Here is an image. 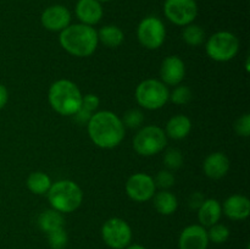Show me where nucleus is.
Instances as JSON below:
<instances>
[{
	"mask_svg": "<svg viewBox=\"0 0 250 249\" xmlns=\"http://www.w3.org/2000/svg\"><path fill=\"white\" fill-rule=\"evenodd\" d=\"M90 141L102 149H114L124 141L126 127L121 117L109 110L95 111L87 124Z\"/></svg>",
	"mask_w": 250,
	"mask_h": 249,
	"instance_id": "obj_1",
	"label": "nucleus"
},
{
	"mask_svg": "<svg viewBox=\"0 0 250 249\" xmlns=\"http://www.w3.org/2000/svg\"><path fill=\"white\" fill-rule=\"evenodd\" d=\"M61 48L76 58H88L97 50L98 32L94 27L83 23H71L60 32Z\"/></svg>",
	"mask_w": 250,
	"mask_h": 249,
	"instance_id": "obj_2",
	"label": "nucleus"
},
{
	"mask_svg": "<svg viewBox=\"0 0 250 249\" xmlns=\"http://www.w3.org/2000/svg\"><path fill=\"white\" fill-rule=\"evenodd\" d=\"M82 98L80 88L70 80L55 81L48 92L51 109L62 116H73L82 105Z\"/></svg>",
	"mask_w": 250,
	"mask_h": 249,
	"instance_id": "obj_3",
	"label": "nucleus"
},
{
	"mask_svg": "<svg viewBox=\"0 0 250 249\" xmlns=\"http://www.w3.org/2000/svg\"><path fill=\"white\" fill-rule=\"evenodd\" d=\"M46 194L51 209H55L61 214L76 211L83 202L82 189L75 181L71 180L56 181Z\"/></svg>",
	"mask_w": 250,
	"mask_h": 249,
	"instance_id": "obj_4",
	"label": "nucleus"
},
{
	"mask_svg": "<svg viewBox=\"0 0 250 249\" xmlns=\"http://www.w3.org/2000/svg\"><path fill=\"white\" fill-rule=\"evenodd\" d=\"M134 95L141 107L146 110H158L167 104L170 89L160 80L148 78L137 85Z\"/></svg>",
	"mask_w": 250,
	"mask_h": 249,
	"instance_id": "obj_5",
	"label": "nucleus"
},
{
	"mask_svg": "<svg viewBox=\"0 0 250 249\" xmlns=\"http://www.w3.org/2000/svg\"><path fill=\"white\" fill-rule=\"evenodd\" d=\"M205 51L211 60L227 62L238 54L239 39L232 32L219 31L209 37L205 43Z\"/></svg>",
	"mask_w": 250,
	"mask_h": 249,
	"instance_id": "obj_6",
	"label": "nucleus"
},
{
	"mask_svg": "<svg viewBox=\"0 0 250 249\" xmlns=\"http://www.w3.org/2000/svg\"><path fill=\"white\" fill-rule=\"evenodd\" d=\"M167 145V136L161 127L155 124L144 126L133 138V149L141 156H154Z\"/></svg>",
	"mask_w": 250,
	"mask_h": 249,
	"instance_id": "obj_7",
	"label": "nucleus"
},
{
	"mask_svg": "<svg viewBox=\"0 0 250 249\" xmlns=\"http://www.w3.org/2000/svg\"><path fill=\"white\" fill-rule=\"evenodd\" d=\"M137 38L142 46L149 50H156L166 39V27L156 16H146L137 27Z\"/></svg>",
	"mask_w": 250,
	"mask_h": 249,
	"instance_id": "obj_8",
	"label": "nucleus"
},
{
	"mask_svg": "<svg viewBox=\"0 0 250 249\" xmlns=\"http://www.w3.org/2000/svg\"><path fill=\"white\" fill-rule=\"evenodd\" d=\"M132 228L121 217L106 220L102 227V238L111 249H125L132 242Z\"/></svg>",
	"mask_w": 250,
	"mask_h": 249,
	"instance_id": "obj_9",
	"label": "nucleus"
},
{
	"mask_svg": "<svg viewBox=\"0 0 250 249\" xmlns=\"http://www.w3.org/2000/svg\"><path fill=\"white\" fill-rule=\"evenodd\" d=\"M164 14L173 24L185 27L197 19L198 4L195 0H165Z\"/></svg>",
	"mask_w": 250,
	"mask_h": 249,
	"instance_id": "obj_10",
	"label": "nucleus"
},
{
	"mask_svg": "<svg viewBox=\"0 0 250 249\" xmlns=\"http://www.w3.org/2000/svg\"><path fill=\"white\" fill-rule=\"evenodd\" d=\"M125 190L129 199L137 203H144L150 200L156 192L154 178L144 172H137L129 176L125 185Z\"/></svg>",
	"mask_w": 250,
	"mask_h": 249,
	"instance_id": "obj_11",
	"label": "nucleus"
},
{
	"mask_svg": "<svg viewBox=\"0 0 250 249\" xmlns=\"http://www.w3.org/2000/svg\"><path fill=\"white\" fill-rule=\"evenodd\" d=\"M41 23L50 32H61L71 24V12L63 5H51L41 15Z\"/></svg>",
	"mask_w": 250,
	"mask_h": 249,
	"instance_id": "obj_12",
	"label": "nucleus"
},
{
	"mask_svg": "<svg viewBox=\"0 0 250 249\" xmlns=\"http://www.w3.org/2000/svg\"><path fill=\"white\" fill-rule=\"evenodd\" d=\"M186 76L185 61L177 55L166 56L160 66L161 82L166 85H178L182 83Z\"/></svg>",
	"mask_w": 250,
	"mask_h": 249,
	"instance_id": "obj_13",
	"label": "nucleus"
},
{
	"mask_svg": "<svg viewBox=\"0 0 250 249\" xmlns=\"http://www.w3.org/2000/svg\"><path fill=\"white\" fill-rule=\"evenodd\" d=\"M209 238L202 225H189L182 229L178 238V249H208Z\"/></svg>",
	"mask_w": 250,
	"mask_h": 249,
	"instance_id": "obj_14",
	"label": "nucleus"
},
{
	"mask_svg": "<svg viewBox=\"0 0 250 249\" xmlns=\"http://www.w3.org/2000/svg\"><path fill=\"white\" fill-rule=\"evenodd\" d=\"M75 12L80 23L94 27L103 19L104 10L102 2L98 0H78L76 4Z\"/></svg>",
	"mask_w": 250,
	"mask_h": 249,
	"instance_id": "obj_15",
	"label": "nucleus"
},
{
	"mask_svg": "<svg viewBox=\"0 0 250 249\" xmlns=\"http://www.w3.org/2000/svg\"><path fill=\"white\" fill-rule=\"evenodd\" d=\"M231 167V161L226 154L221 151H215L209 154L203 163V171L205 176L211 180H220L229 173Z\"/></svg>",
	"mask_w": 250,
	"mask_h": 249,
	"instance_id": "obj_16",
	"label": "nucleus"
},
{
	"mask_svg": "<svg viewBox=\"0 0 250 249\" xmlns=\"http://www.w3.org/2000/svg\"><path fill=\"white\" fill-rule=\"evenodd\" d=\"M222 212L233 221H242L250 215V200L243 194H233L224 202Z\"/></svg>",
	"mask_w": 250,
	"mask_h": 249,
	"instance_id": "obj_17",
	"label": "nucleus"
},
{
	"mask_svg": "<svg viewBox=\"0 0 250 249\" xmlns=\"http://www.w3.org/2000/svg\"><path fill=\"white\" fill-rule=\"evenodd\" d=\"M222 216V207L221 203L214 198H209L203 202L198 209V220L199 225L203 227H210L212 225L217 224Z\"/></svg>",
	"mask_w": 250,
	"mask_h": 249,
	"instance_id": "obj_18",
	"label": "nucleus"
},
{
	"mask_svg": "<svg viewBox=\"0 0 250 249\" xmlns=\"http://www.w3.org/2000/svg\"><path fill=\"white\" fill-rule=\"evenodd\" d=\"M164 131L167 138L181 141V139H185L192 131V121L186 115H175L168 120Z\"/></svg>",
	"mask_w": 250,
	"mask_h": 249,
	"instance_id": "obj_19",
	"label": "nucleus"
},
{
	"mask_svg": "<svg viewBox=\"0 0 250 249\" xmlns=\"http://www.w3.org/2000/svg\"><path fill=\"white\" fill-rule=\"evenodd\" d=\"M153 199L154 208L159 214L164 215V216H168L176 212L178 208V200L176 195L170 190L160 189L159 192H155Z\"/></svg>",
	"mask_w": 250,
	"mask_h": 249,
	"instance_id": "obj_20",
	"label": "nucleus"
},
{
	"mask_svg": "<svg viewBox=\"0 0 250 249\" xmlns=\"http://www.w3.org/2000/svg\"><path fill=\"white\" fill-rule=\"evenodd\" d=\"M97 32L99 43L104 44L106 48H119L125 41L124 31L115 24H106Z\"/></svg>",
	"mask_w": 250,
	"mask_h": 249,
	"instance_id": "obj_21",
	"label": "nucleus"
},
{
	"mask_svg": "<svg viewBox=\"0 0 250 249\" xmlns=\"http://www.w3.org/2000/svg\"><path fill=\"white\" fill-rule=\"evenodd\" d=\"M38 226L42 231L48 234L49 232L62 228L65 226V217L63 214L56 211L55 209L44 210L38 216Z\"/></svg>",
	"mask_w": 250,
	"mask_h": 249,
	"instance_id": "obj_22",
	"label": "nucleus"
},
{
	"mask_svg": "<svg viewBox=\"0 0 250 249\" xmlns=\"http://www.w3.org/2000/svg\"><path fill=\"white\" fill-rule=\"evenodd\" d=\"M26 185L32 193L37 195H43L49 192L53 182L45 172L34 171V172L29 173V176L27 177Z\"/></svg>",
	"mask_w": 250,
	"mask_h": 249,
	"instance_id": "obj_23",
	"label": "nucleus"
},
{
	"mask_svg": "<svg viewBox=\"0 0 250 249\" xmlns=\"http://www.w3.org/2000/svg\"><path fill=\"white\" fill-rule=\"evenodd\" d=\"M182 39L187 45L199 46L205 42V31L200 26L194 23L187 24L182 29Z\"/></svg>",
	"mask_w": 250,
	"mask_h": 249,
	"instance_id": "obj_24",
	"label": "nucleus"
},
{
	"mask_svg": "<svg viewBox=\"0 0 250 249\" xmlns=\"http://www.w3.org/2000/svg\"><path fill=\"white\" fill-rule=\"evenodd\" d=\"M208 232V238L209 242H212L215 244H222L229 238V228L224 224H215L212 226L209 227V229H207Z\"/></svg>",
	"mask_w": 250,
	"mask_h": 249,
	"instance_id": "obj_25",
	"label": "nucleus"
},
{
	"mask_svg": "<svg viewBox=\"0 0 250 249\" xmlns=\"http://www.w3.org/2000/svg\"><path fill=\"white\" fill-rule=\"evenodd\" d=\"M193 93L188 85H176L172 92H170L168 100L175 105H187L192 100Z\"/></svg>",
	"mask_w": 250,
	"mask_h": 249,
	"instance_id": "obj_26",
	"label": "nucleus"
},
{
	"mask_svg": "<svg viewBox=\"0 0 250 249\" xmlns=\"http://www.w3.org/2000/svg\"><path fill=\"white\" fill-rule=\"evenodd\" d=\"M164 164L166 166V170H178L183 165V155L181 150L176 148L168 149L164 155Z\"/></svg>",
	"mask_w": 250,
	"mask_h": 249,
	"instance_id": "obj_27",
	"label": "nucleus"
},
{
	"mask_svg": "<svg viewBox=\"0 0 250 249\" xmlns=\"http://www.w3.org/2000/svg\"><path fill=\"white\" fill-rule=\"evenodd\" d=\"M68 236L65 231V227L55 229L48 233V243L51 249H65L67 246Z\"/></svg>",
	"mask_w": 250,
	"mask_h": 249,
	"instance_id": "obj_28",
	"label": "nucleus"
},
{
	"mask_svg": "<svg viewBox=\"0 0 250 249\" xmlns=\"http://www.w3.org/2000/svg\"><path fill=\"white\" fill-rule=\"evenodd\" d=\"M124 122V126L127 128L136 129L142 126L144 121V115L141 110L138 109H131L124 115V119H121Z\"/></svg>",
	"mask_w": 250,
	"mask_h": 249,
	"instance_id": "obj_29",
	"label": "nucleus"
},
{
	"mask_svg": "<svg viewBox=\"0 0 250 249\" xmlns=\"http://www.w3.org/2000/svg\"><path fill=\"white\" fill-rule=\"evenodd\" d=\"M154 178L156 188L164 190H168L173 185H175V176H173L172 171L170 170H161L156 173Z\"/></svg>",
	"mask_w": 250,
	"mask_h": 249,
	"instance_id": "obj_30",
	"label": "nucleus"
},
{
	"mask_svg": "<svg viewBox=\"0 0 250 249\" xmlns=\"http://www.w3.org/2000/svg\"><path fill=\"white\" fill-rule=\"evenodd\" d=\"M234 131L238 136L241 137H249L250 136V115L244 114L241 117L237 119L234 122Z\"/></svg>",
	"mask_w": 250,
	"mask_h": 249,
	"instance_id": "obj_31",
	"label": "nucleus"
},
{
	"mask_svg": "<svg viewBox=\"0 0 250 249\" xmlns=\"http://www.w3.org/2000/svg\"><path fill=\"white\" fill-rule=\"evenodd\" d=\"M99 105H100V99L98 95H95V94L83 95L82 105H81V107L85 109L87 111L94 114V112L98 110V107H99Z\"/></svg>",
	"mask_w": 250,
	"mask_h": 249,
	"instance_id": "obj_32",
	"label": "nucleus"
},
{
	"mask_svg": "<svg viewBox=\"0 0 250 249\" xmlns=\"http://www.w3.org/2000/svg\"><path fill=\"white\" fill-rule=\"evenodd\" d=\"M92 115H93L92 112L87 111V110L83 109V107H80V109L77 110V112L73 115V119H75V121L77 122L78 124H81V126H83V124L87 126V124L89 122Z\"/></svg>",
	"mask_w": 250,
	"mask_h": 249,
	"instance_id": "obj_33",
	"label": "nucleus"
},
{
	"mask_svg": "<svg viewBox=\"0 0 250 249\" xmlns=\"http://www.w3.org/2000/svg\"><path fill=\"white\" fill-rule=\"evenodd\" d=\"M204 200H205V198L203 197L202 193L195 192L194 194L190 195V198H189V207L193 208V209H197L198 210V209H199L200 205L203 204V202H204Z\"/></svg>",
	"mask_w": 250,
	"mask_h": 249,
	"instance_id": "obj_34",
	"label": "nucleus"
},
{
	"mask_svg": "<svg viewBox=\"0 0 250 249\" xmlns=\"http://www.w3.org/2000/svg\"><path fill=\"white\" fill-rule=\"evenodd\" d=\"M7 102H9V92H7L6 87L0 83V110L4 109Z\"/></svg>",
	"mask_w": 250,
	"mask_h": 249,
	"instance_id": "obj_35",
	"label": "nucleus"
},
{
	"mask_svg": "<svg viewBox=\"0 0 250 249\" xmlns=\"http://www.w3.org/2000/svg\"><path fill=\"white\" fill-rule=\"evenodd\" d=\"M125 249H146V247H143V246H141V244H136V243H133V244H129V246H127L126 248Z\"/></svg>",
	"mask_w": 250,
	"mask_h": 249,
	"instance_id": "obj_36",
	"label": "nucleus"
},
{
	"mask_svg": "<svg viewBox=\"0 0 250 249\" xmlns=\"http://www.w3.org/2000/svg\"><path fill=\"white\" fill-rule=\"evenodd\" d=\"M98 1L102 2V4H103V2H109V1H111V0H98Z\"/></svg>",
	"mask_w": 250,
	"mask_h": 249,
	"instance_id": "obj_37",
	"label": "nucleus"
}]
</instances>
